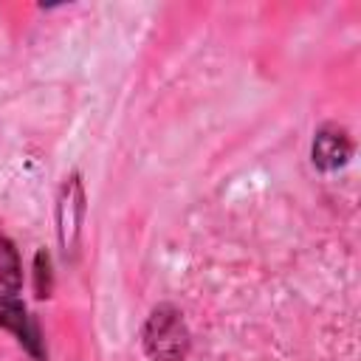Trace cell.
Returning a JSON list of instances; mask_svg holds the SVG:
<instances>
[{
    "label": "cell",
    "mask_w": 361,
    "mask_h": 361,
    "mask_svg": "<svg viewBox=\"0 0 361 361\" xmlns=\"http://www.w3.org/2000/svg\"><path fill=\"white\" fill-rule=\"evenodd\" d=\"M144 350L152 361H183L189 350V333L180 313L169 305L155 307L144 327Z\"/></svg>",
    "instance_id": "cell-1"
},
{
    "label": "cell",
    "mask_w": 361,
    "mask_h": 361,
    "mask_svg": "<svg viewBox=\"0 0 361 361\" xmlns=\"http://www.w3.org/2000/svg\"><path fill=\"white\" fill-rule=\"evenodd\" d=\"M350 149H353V144H350L344 130L322 127L316 133V141H313V164L319 169H336L350 158Z\"/></svg>",
    "instance_id": "cell-2"
},
{
    "label": "cell",
    "mask_w": 361,
    "mask_h": 361,
    "mask_svg": "<svg viewBox=\"0 0 361 361\" xmlns=\"http://www.w3.org/2000/svg\"><path fill=\"white\" fill-rule=\"evenodd\" d=\"M0 324L8 327V330H14L20 336V341L28 344L31 353H39V347H37V327L28 322L25 307L11 293H0Z\"/></svg>",
    "instance_id": "cell-3"
},
{
    "label": "cell",
    "mask_w": 361,
    "mask_h": 361,
    "mask_svg": "<svg viewBox=\"0 0 361 361\" xmlns=\"http://www.w3.org/2000/svg\"><path fill=\"white\" fill-rule=\"evenodd\" d=\"M0 282L8 290L20 288V259H17L14 245L6 237H0Z\"/></svg>",
    "instance_id": "cell-4"
}]
</instances>
